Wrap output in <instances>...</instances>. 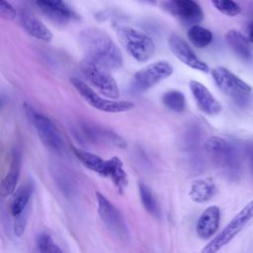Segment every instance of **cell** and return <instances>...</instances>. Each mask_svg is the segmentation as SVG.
Listing matches in <instances>:
<instances>
[{
	"label": "cell",
	"instance_id": "obj_1",
	"mask_svg": "<svg viewBox=\"0 0 253 253\" xmlns=\"http://www.w3.org/2000/svg\"><path fill=\"white\" fill-rule=\"evenodd\" d=\"M79 45L85 57L90 58L108 69H117L123 65V54L114 41L102 30L87 28L80 32Z\"/></svg>",
	"mask_w": 253,
	"mask_h": 253
},
{
	"label": "cell",
	"instance_id": "obj_2",
	"mask_svg": "<svg viewBox=\"0 0 253 253\" xmlns=\"http://www.w3.org/2000/svg\"><path fill=\"white\" fill-rule=\"evenodd\" d=\"M117 36L128 52V54L139 62H145L155 52V43L146 34L125 25L115 27Z\"/></svg>",
	"mask_w": 253,
	"mask_h": 253
},
{
	"label": "cell",
	"instance_id": "obj_3",
	"mask_svg": "<svg viewBox=\"0 0 253 253\" xmlns=\"http://www.w3.org/2000/svg\"><path fill=\"white\" fill-rule=\"evenodd\" d=\"M80 68L87 81L102 94L111 99H117L120 96L118 84L109 72L110 69L87 57L81 61Z\"/></svg>",
	"mask_w": 253,
	"mask_h": 253
},
{
	"label": "cell",
	"instance_id": "obj_4",
	"mask_svg": "<svg viewBox=\"0 0 253 253\" xmlns=\"http://www.w3.org/2000/svg\"><path fill=\"white\" fill-rule=\"evenodd\" d=\"M253 218V200L249 202L229 223L214 237L212 238L202 250L203 253H214L220 248L228 244Z\"/></svg>",
	"mask_w": 253,
	"mask_h": 253
},
{
	"label": "cell",
	"instance_id": "obj_5",
	"mask_svg": "<svg viewBox=\"0 0 253 253\" xmlns=\"http://www.w3.org/2000/svg\"><path fill=\"white\" fill-rule=\"evenodd\" d=\"M24 107L42 142L51 150L60 151L63 148V140L53 122L32 106L25 104Z\"/></svg>",
	"mask_w": 253,
	"mask_h": 253
},
{
	"label": "cell",
	"instance_id": "obj_6",
	"mask_svg": "<svg viewBox=\"0 0 253 253\" xmlns=\"http://www.w3.org/2000/svg\"><path fill=\"white\" fill-rule=\"evenodd\" d=\"M96 199L98 213L102 222L117 238L126 240L129 237V230L121 211L100 192L96 193Z\"/></svg>",
	"mask_w": 253,
	"mask_h": 253
},
{
	"label": "cell",
	"instance_id": "obj_7",
	"mask_svg": "<svg viewBox=\"0 0 253 253\" xmlns=\"http://www.w3.org/2000/svg\"><path fill=\"white\" fill-rule=\"evenodd\" d=\"M172 73V65L165 60L149 63L134 73L131 79V88L135 92L147 91Z\"/></svg>",
	"mask_w": 253,
	"mask_h": 253
},
{
	"label": "cell",
	"instance_id": "obj_8",
	"mask_svg": "<svg viewBox=\"0 0 253 253\" xmlns=\"http://www.w3.org/2000/svg\"><path fill=\"white\" fill-rule=\"evenodd\" d=\"M71 83L80 96L93 108L106 113H124L134 108V104L129 101L109 100L99 96L91 87L78 78H71Z\"/></svg>",
	"mask_w": 253,
	"mask_h": 253
},
{
	"label": "cell",
	"instance_id": "obj_9",
	"mask_svg": "<svg viewBox=\"0 0 253 253\" xmlns=\"http://www.w3.org/2000/svg\"><path fill=\"white\" fill-rule=\"evenodd\" d=\"M211 72L219 90L235 100L241 99L251 91V87L247 83L225 67L217 66L211 69Z\"/></svg>",
	"mask_w": 253,
	"mask_h": 253
},
{
	"label": "cell",
	"instance_id": "obj_10",
	"mask_svg": "<svg viewBox=\"0 0 253 253\" xmlns=\"http://www.w3.org/2000/svg\"><path fill=\"white\" fill-rule=\"evenodd\" d=\"M168 45L172 53L187 66L201 72L208 73L210 71L208 64L201 60L186 42V41L177 34H171L169 36Z\"/></svg>",
	"mask_w": 253,
	"mask_h": 253
},
{
	"label": "cell",
	"instance_id": "obj_11",
	"mask_svg": "<svg viewBox=\"0 0 253 253\" xmlns=\"http://www.w3.org/2000/svg\"><path fill=\"white\" fill-rule=\"evenodd\" d=\"M166 9L186 24L196 25L204 18L202 8L195 0H168Z\"/></svg>",
	"mask_w": 253,
	"mask_h": 253
},
{
	"label": "cell",
	"instance_id": "obj_12",
	"mask_svg": "<svg viewBox=\"0 0 253 253\" xmlns=\"http://www.w3.org/2000/svg\"><path fill=\"white\" fill-rule=\"evenodd\" d=\"M81 128L84 136L93 143L114 145L119 148H125L126 146L124 138L110 128L88 122L82 124Z\"/></svg>",
	"mask_w": 253,
	"mask_h": 253
},
{
	"label": "cell",
	"instance_id": "obj_13",
	"mask_svg": "<svg viewBox=\"0 0 253 253\" xmlns=\"http://www.w3.org/2000/svg\"><path fill=\"white\" fill-rule=\"evenodd\" d=\"M189 87L198 107L202 112L210 116H214L221 111V105L205 85L198 81L191 80L189 82Z\"/></svg>",
	"mask_w": 253,
	"mask_h": 253
},
{
	"label": "cell",
	"instance_id": "obj_14",
	"mask_svg": "<svg viewBox=\"0 0 253 253\" xmlns=\"http://www.w3.org/2000/svg\"><path fill=\"white\" fill-rule=\"evenodd\" d=\"M21 167H22L21 152L17 148H14L10 156L9 169L6 172L1 182L0 190H1L2 197H8L10 195H13V193L16 191V186L20 178Z\"/></svg>",
	"mask_w": 253,
	"mask_h": 253
},
{
	"label": "cell",
	"instance_id": "obj_15",
	"mask_svg": "<svg viewBox=\"0 0 253 253\" xmlns=\"http://www.w3.org/2000/svg\"><path fill=\"white\" fill-rule=\"evenodd\" d=\"M220 219V211L216 206L207 208L200 215L196 230L199 237L208 239L211 237L217 230Z\"/></svg>",
	"mask_w": 253,
	"mask_h": 253
},
{
	"label": "cell",
	"instance_id": "obj_16",
	"mask_svg": "<svg viewBox=\"0 0 253 253\" xmlns=\"http://www.w3.org/2000/svg\"><path fill=\"white\" fill-rule=\"evenodd\" d=\"M38 7L49 19L64 23L75 17L74 12L63 0H36Z\"/></svg>",
	"mask_w": 253,
	"mask_h": 253
},
{
	"label": "cell",
	"instance_id": "obj_17",
	"mask_svg": "<svg viewBox=\"0 0 253 253\" xmlns=\"http://www.w3.org/2000/svg\"><path fill=\"white\" fill-rule=\"evenodd\" d=\"M208 154L220 164H229L233 157V149L228 141L219 136H211L205 143Z\"/></svg>",
	"mask_w": 253,
	"mask_h": 253
},
{
	"label": "cell",
	"instance_id": "obj_18",
	"mask_svg": "<svg viewBox=\"0 0 253 253\" xmlns=\"http://www.w3.org/2000/svg\"><path fill=\"white\" fill-rule=\"evenodd\" d=\"M107 178L111 179L114 186L120 194H123L127 186V174L124 168L122 159L118 156H113L107 160Z\"/></svg>",
	"mask_w": 253,
	"mask_h": 253
},
{
	"label": "cell",
	"instance_id": "obj_19",
	"mask_svg": "<svg viewBox=\"0 0 253 253\" xmlns=\"http://www.w3.org/2000/svg\"><path fill=\"white\" fill-rule=\"evenodd\" d=\"M216 187L211 178H202L191 184L189 197L195 203L203 204L210 201L215 194Z\"/></svg>",
	"mask_w": 253,
	"mask_h": 253
},
{
	"label": "cell",
	"instance_id": "obj_20",
	"mask_svg": "<svg viewBox=\"0 0 253 253\" xmlns=\"http://www.w3.org/2000/svg\"><path fill=\"white\" fill-rule=\"evenodd\" d=\"M20 21L22 27L30 36L43 42L51 41L52 33L37 17L30 14H23L20 18Z\"/></svg>",
	"mask_w": 253,
	"mask_h": 253
},
{
	"label": "cell",
	"instance_id": "obj_21",
	"mask_svg": "<svg viewBox=\"0 0 253 253\" xmlns=\"http://www.w3.org/2000/svg\"><path fill=\"white\" fill-rule=\"evenodd\" d=\"M33 194V184L27 182L19 187L14 193L9 205V211L12 216H17L27 210Z\"/></svg>",
	"mask_w": 253,
	"mask_h": 253
},
{
	"label": "cell",
	"instance_id": "obj_22",
	"mask_svg": "<svg viewBox=\"0 0 253 253\" xmlns=\"http://www.w3.org/2000/svg\"><path fill=\"white\" fill-rule=\"evenodd\" d=\"M73 152L77 159L88 169L98 173L101 176H106L107 172V160H104L102 157L97 154L79 149L77 147H72Z\"/></svg>",
	"mask_w": 253,
	"mask_h": 253
},
{
	"label": "cell",
	"instance_id": "obj_23",
	"mask_svg": "<svg viewBox=\"0 0 253 253\" xmlns=\"http://www.w3.org/2000/svg\"><path fill=\"white\" fill-rule=\"evenodd\" d=\"M225 41L230 48L241 58L249 59L251 57V51L249 47L248 40L238 31L230 30L225 35Z\"/></svg>",
	"mask_w": 253,
	"mask_h": 253
},
{
	"label": "cell",
	"instance_id": "obj_24",
	"mask_svg": "<svg viewBox=\"0 0 253 253\" xmlns=\"http://www.w3.org/2000/svg\"><path fill=\"white\" fill-rule=\"evenodd\" d=\"M189 41L199 48L208 46L212 41V34L210 30L199 25H193L187 32Z\"/></svg>",
	"mask_w": 253,
	"mask_h": 253
},
{
	"label": "cell",
	"instance_id": "obj_25",
	"mask_svg": "<svg viewBox=\"0 0 253 253\" xmlns=\"http://www.w3.org/2000/svg\"><path fill=\"white\" fill-rule=\"evenodd\" d=\"M162 103L164 106L175 113H182L186 108V98L184 94L177 90H170L163 94Z\"/></svg>",
	"mask_w": 253,
	"mask_h": 253
},
{
	"label": "cell",
	"instance_id": "obj_26",
	"mask_svg": "<svg viewBox=\"0 0 253 253\" xmlns=\"http://www.w3.org/2000/svg\"><path fill=\"white\" fill-rule=\"evenodd\" d=\"M138 192H139V197L141 204L143 208L153 215H157L159 213V208L157 201L151 192V190L143 183L139 182L138 183Z\"/></svg>",
	"mask_w": 253,
	"mask_h": 253
},
{
	"label": "cell",
	"instance_id": "obj_27",
	"mask_svg": "<svg viewBox=\"0 0 253 253\" xmlns=\"http://www.w3.org/2000/svg\"><path fill=\"white\" fill-rule=\"evenodd\" d=\"M37 248L42 253H60L62 249L55 243L53 238L47 233H41L37 237Z\"/></svg>",
	"mask_w": 253,
	"mask_h": 253
},
{
	"label": "cell",
	"instance_id": "obj_28",
	"mask_svg": "<svg viewBox=\"0 0 253 253\" xmlns=\"http://www.w3.org/2000/svg\"><path fill=\"white\" fill-rule=\"evenodd\" d=\"M212 5L226 16H236L240 13V7L233 0H211Z\"/></svg>",
	"mask_w": 253,
	"mask_h": 253
},
{
	"label": "cell",
	"instance_id": "obj_29",
	"mask_svg": "<svg viewBox=\"0 0 253 253\" xmlns=\"http://www.w3.org/2000/svg\"><path fill=\"white\" fill-rule=\"evenodd\" d=\"M0 16L5 21H12L16 17V10L7 0H0Z\"/></svg>",
	"mask_w": 253,
	"mask_h": 253
},
{
	"label": "cell",
	"instance_id": "obj_30",
	"mask_svg": "<svg viewBox=\"0 0 253 253\" xmlns=\"http://www.w3.org/2000/svg\"><path fill=\"white\" fill-rule=\"evenodd\" d=\"M27 223V210L23 211L21 214L15 216V222H14V233L16 236L20 237L25 231Z\"/></svg>",
	"mask_w": 253,
	"mask_h": 253
},
{
	"label": "cell",
	"instance_id": "obj_31",
	"mask_svg": "<svg viewBox=\"0 0 253 253\" xmlns=\"http://www.w3.org/2000/svg\"><path fill=\"white\" fill-rule=\"evenodd\" d=\"M249 40L253 42V23H251L249 26Z\"/></svg>",
	"mask_w": 253,
	"mask_h": 253
},
{
	"label": "cell",
	"instance_id": "obj_32",
	"mask_svg": "<svg viewBox=\"0 0 253 253\" xmlns=\"http://www.w3.org/2000/svg\"><path fill=\"white\" fill-rule=\"evenodd\" d=\"M140 2H144V3H147V4H150V5H155L157 0H138Z\"/></svg>",
	"mask_w": 253,
	"mask_h": 253
},
{
	"label": "cell",
	"instance_id": "obj_33",
	"mask_svg": "<svg viewBox=\"0 0 253 253\" xmlns=\"http://www.w3.org/2000/svg\"><path fill=\"white\" fill-rule=\"evenodd\" d=\"M251 165H252V169H253V158H252V160H251Z\"/></svg>",
	"mask_w": 253,
	"mask_h": 253
}]
</instances>
